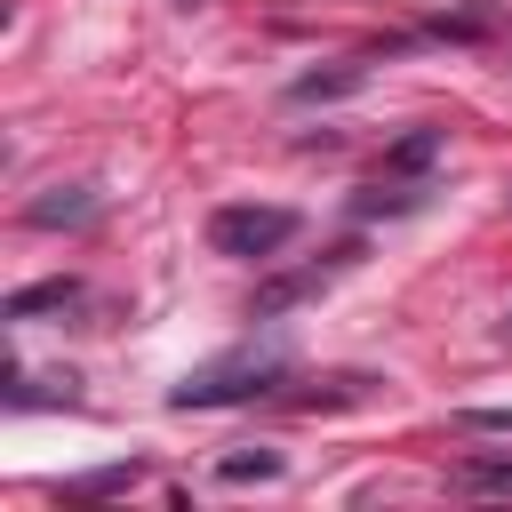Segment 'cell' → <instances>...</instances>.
Instances as JSON below:
<instances>
[{"label":"cell","instance_id":"cell-1","mask_svg":"<svg viewBox=\"0 0 512 512\" xmlns=\"http://www.w3.org/2000/svg\"><path fill=\"white\" fill-rule=\"evenodd\" d=\"M280 384H288V360L280 352H240V360H216V368L184 376L168 392V408H232V400H264Z\"/></svg>","mask_w":512,"mask_h":512},{"label":"cell","instance_id":"cell-2","mask_svg":"<svg viewBox=\"0 0 512 512\" xmlns=\"http://www.w3.org/2000/svg\"><path fill=\"white\" fill-rule=\"evenodd\" d=\"M296 240V208H272V200H224L208 216V248L216 256H240V264H264Z\"/></svg>","mask_w":512,"mask_h":512},{"label":"cell","instance_id":"cell-3","mask_svg":"<svg viewBox=\"0 0 512 512\" xmlns=\"http://www.w3.org/2000/svg\"><path fill=\"white\" fill-rule=\"evenodd\" d=\"M96 216V192L88 184H56V192H40L32 208H24V224H40V232H56V224H88Z\"/></svg>","mask_w":512,"mask_h":512},{"label":"cell","instance_id":"cell-4","mask_svg":"<svg viewBox=\"0 0 512 512\" xmlns=\"http://www.w3.org/2000/svg\"><path fill=\"white\" fill-rule=\"evenodd\" d=\"M72 304H80V280L64 272V280H32V288H16V296H8L0 312H8L16 328H24V320H40V312H72Z\"/></svg>","mask_w":512,"mask_h":512},{"label":"cell","instance_id":"cell-5","mask_svg":"<svg viewBox=\"0 0 512 512\" xmlns=\"http://www.w3.org/2000/svg\"><path fill=\"white\" fill-rule=\"evenodd\" d=\"M320 288H328V264H312V272H280V280L256 288V320H272V312H288V304H304V296H320Z\"/></svg>","mask_w":512,"mask_h":512},{"label":"cell","instance_id":"cell-6","mask_svg":"<svg viewBox=\"0 0 512 512\" xmlns=\"http://www.w3.org/2000/svg\"><path fill=\"white\" fill-rule=\"evenodd\" d=\"M448 480H456L464 496H512V456H464Z\"/></svg>","mask_w":512,"mask_h":512},{"label":"cell","instance_id":"cell-7","mask_svg":"<svg viewBox=\"0 0 512 512\" xmlns=\"http://www.w3.org/2000/svg\"><path fill=\"white\" fill-rule=\"evenodd\" d=\"M440 144H448L440 128H408V136H400V144L384 152V168H400V176H416V168H432V160H440Z\"/></svg>","mask_w":512,"mask_h":512},{"label":"cell","instance_id":"cell-8","mask_svg":"<svg viewBox=\"0 0 512 512\" xmlns=\"http://www.w3.org/2000/svg\"><path fill=\"white\" fill-rule=\"evenodd\" d=\"M280 472V448H256V456H224V480H272Z\"/></svg>","mask_w":512,"mask_h":512},{"label":"cell","instance_id":"cell-9","mask_svg":"<svg viewBox=\"0 0 512 512\" xmlns=\"http://www.w3.org/2000/svg\"><path fill=\"white\" fill-rule=\"evenodd\" d=\"M72 488H88V496H104V488H136V464H104V472H88V480H72Z\"/></svg>","mask_w":512,"mask_h":512},{"label":"cell","instance_id":"cell-10","mask_svg":"<svg viewBox=\"0 0 512 512\" xmlns=\"http://www.w3.org/2000/svg\"><path fill=\"white\" fill-rule=\"evenodd\" d=\"M352 208H360V216H376V208H384V216H392V208H416V192H360V200H352Z\"/></svg>","mask_w":512,"mask_h":512},{"label":"cell","instance_id":"cell-11","mask_svg":"<svg viewBox=\"0 0 512 512\" xmlns=\"http://www.w3.org/2000/svg\"><path fill=\"white\" fill-rule=\"evenodd\" d=\"M464 424H472V432H512V408H472Z\"/></svg>","mask_w":512,"mask_h":512}]
</instances>
